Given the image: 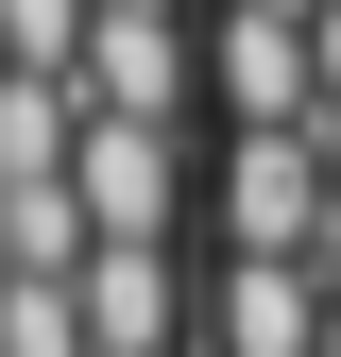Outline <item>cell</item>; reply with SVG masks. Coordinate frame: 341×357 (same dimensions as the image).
Masks as SVG:
<instances>
[{"instance_id": "1", "label": "cell", "mask_w": 341, "mask_h": 357, "mask_svg": "<svg viewBox=\"0 0 341 357\" xmlns=\"http://www.w3.org/2000/svg\"><path fill=\"white\" fill-rule=\"evenodd\" d=\"M68 204H85V238L170 255V238H188V137H154V119H85V137H68Z\"/></svg>"}, {"instance_id": "2", "label": "cell", "mask_w": 341, "mask_h": 357, "mask_svg": "<svg viewBox=\"0 0 341 357\" xmlns=\"http://www.w3.org/2000/svg\"><path fill=\"white\" fill-rule=\"evenodd\" d=\"M85 17H188V0H85Z\"/></svg>"}]
</instances>
